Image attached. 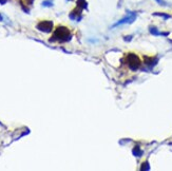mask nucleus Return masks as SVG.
I'll list each match as a JSON object with an SVG mask.
<instances>
[{"label":"nucleus","instance_id":"f257e3e1","mask_svg":"<svg viewBox=\"0 0 172 171\" xmlns=\"http://www.w3.org/2000/svg\"><path fill=\"white\" fill-rule=\"evenodd\" d=\"M72 38V34L70 30L67 26L59 25L56 28V30L54 31L51 41H59V42H67Z\"/></svg>","mask_w":172,"mask_h":171},{"label":"nucleus","instance_id":"f03ea898","mask_svg":"<svg viewBox=\"0 0 172 171\" xmlns=\"http://www.w3.org/2000/svg\"><path fill=\"white\" fill-rule=\"evenodd\" d=\"M127 63L131 70L136 71V70H138L139 67H141L142 61H141V58H139L136 54H134V53H129L127 55Z\"/></svg>","mask_w":172,"mask_h":171},{"label":"nucleus","instance_id":"7ed1b4c3","mask_svg":"<svg viewBox=\"0 0 172 171\" xmlns=\"http://www.w3.org/2000/svg\"><path fill=\"white\" fill-rule=\"evenodd\" d=\"M36 28L38 29L39 31L44 32V33H50V32L53 30V22L50 20L40 21L38 25H36Z\"/></svg>","mask_w":172,"mask_h":171},{"label":"nucleus","instance_id":"20e7f679","mask_svg":"<svg viewBox=\"0 0 172 171\" xmlns=\"http://www.w3.org/2000/svg\"><path fill=\"white\" fill-rule=\"evenodd\" d=\"M135 19H136V14L135 13H131L130 15L126 16L125 18H123L122 20H119L117 23H115V25H113V28L118 26V25H126V23H132Z\"/></svg>","mask_w":172,"mask_h":171},{"label":"nucleus","instance_id":"39448f33","mask_svg":"<svg viewBox=\"0 0 172 171\" xmlns=\"http://www.w3.org/2000/svg\"><path fill=\"white\" fill-rule=\"evenodd\" d=\"M144 61H145V65L146 66H148L149 68H153V67L157 63L158 59L156 57H148V56H145Z\"/></svg>","mask_w":172,"mask_h":171},{"label":"nucleus","instance_id":"423d86ee","mask_svg":"<svg viewBox=\"0 0 172 171\" xmlns=\"http://www.w3.org/2000/svg\"><path fill=\"white\" fill-rule=\"evenodd\" d=\"M149 31H150V33H151L152 35H154V36H167L169 34L168 32H166V33H162V32H160L156 28H154V26H150Z\"/></svg>","mask_w":172,"mask_h":171},{"label":"nucleus","instance_id":"0eeeda50","mask_svg":"<svg viewBox=\"0 0 172 171\" xmlns=\"http://www.w3.org/2000/svg\"><path fill=\"white\" fill-rule=\"evenodd\" d=\"M132 153H133V155L136 156V157H139V156L143 155V151L141 150V148H139L138 146H135V147H134L133 150H132Z\"/></svg>","mask_w":172,"mask_h":171},{"label":"nucleus","instance_id":"6e6552de","mask_svg":"<svg viewBox=\"0 0 172 171\" xmlns=\"http://www.w3.org/2000/svg\"><path fill=\"white\" fill-rule=\"evenodd\" d=\"M154 16H160V17H163L164 19H169L171 17L169 14H166V13H153Z\"/></svg>","mask_w":172,"mask_h":171},{"label":"nucleus","instance_id":"1a4fd4ad","mask_svg":"<svg viewBox=\"0 0 172 171\" xmlns=\"http://www.w3.org/2000/svg\"><path fill=\"white\" fill-rule=\"evenodd\" d=\"M150 169V166H149V162H145L142 164V167H141V170H149Z\"/></svg>","mask_w":172,"mask_h":171},{"label":"nucleus","instance_id":"9d476101","mask_svg":"<svg viewBox=\"0 0 172 171\" xmlns=\"http://www.w3.org/2000/svg\"><path fill=\"white\" fill-rule=\"evenodd\" d=\"M155 1H156L160 5H163V7H167L168 5V3L165 1V0H155Z\"/></svg>","mask_w":172,"mask_h":171},{"label":"nucleus","instance_id":"9b49d317","mask_svg":"<svg viewBox=\"0 0 172 171\" xmlns=\"http://www.w3.org/2000/svg\"><path fill=\"white\" fill-rule=\"evenodd\" d=\"M44 5H47V7H51V5H52V2H51L50 0H49V1H44Z\"/></svg>","mask_w":172,"mask_h":171},{"label":"nucleus","instance_id":"f8f14e48","mask_svg":"<svg viewBox=\"0 0 172 171\" xmlns=\"http://www.w3.org/2000/svg\"><path fill=\"white\" fill-rule=\"evenodd\" d=\"M26 3L28 4H32L34 2V0H26Z\"/></svg>","mask_w":172,"mask_h":171},{"label":"nucleus","instance_id":"ddd939ff","mask_svg":"<svg viewBox=\"0 0 172 171\" xmlns=\"http://www.w3.org/2000/svg\"><path fill=\"white\" fill-rule=\"evenodd\" d=\"M5 1H7V0H0V3L3 4V3H5Z\"/></svg>","mask_w":172,"mask_h":171}]
</instances>
